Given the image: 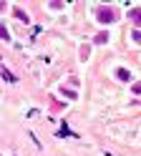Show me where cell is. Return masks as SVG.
Wrapping results in <instances>:
<instances>
[{
	"label": "cell",
	"instance_id": "cell-2",
	"mask_svg": "<svg viewBox=\"0 0 141 156\" xmlns=\"http://www.w3.org/2000/svg\"><path fill=\"white\" fill-rule=\"evenodd\" d=\"M131 18H136V23H141V13H139V10H134V13H131Z\"/></svg>",
	"mask_w": 141,
	"mask_h": 156
},
{
	"label": "cell",
	"instance_id": "cell-1",
	"mask_svg": "<svg viewBox=\"0 0 141 156\" xmlns=\"http://www.w3.org/2000/svg\"><path fill=\"white\" fill-rule=\"evenodd\" d=\"M98 18H101L103 23H111V18H114V13H111L108 8H103V10H98Z\"/></svg>",
	"mask_w": 141,
	"mask_h": 156
}]
</instances>
